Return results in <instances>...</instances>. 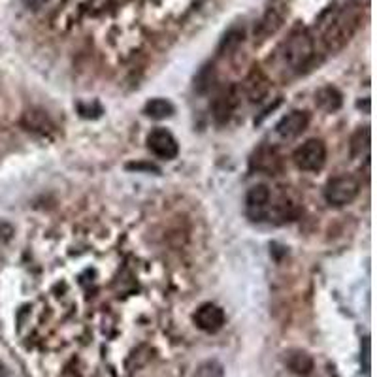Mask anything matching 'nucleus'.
Instances as JSON below:
<instances>
[{
  "instance_id": "obj_17",
  "label": "nucleus",
  "mask_w": 377,
  "mask_h": 377,
  "mask_svg": "<svg viewBox=\"0 0 377 377\" xmlns=\"http://www.w3.org/2000/svg\"><path fill=\"white\" fill-rule=\"evenodd\" d=\"M194 377H223V368L217 362H204L198 366Z\"/></svg>"
},
{
  "instance_id": "obj_10",
  "label": "nucleus",
  "mask_w": 377,
  "mask_h": 377,
  "mask_svg": "<svg viewBox=\"0 0 377 377\" xmlns=\"http://www.w3.org/2000/svg\"><path fill=\"white\" fill-rule=\"evenodd\" d=\"M245 204H248L249 216L253 217L255 221H260L264 208L270 204V188L266 185H255V187H251L248 196H245Z\"/></svg>"
},
{
  "instance_id": "obj_4",
  "label": "nucleus",
  "mask_w": 377,
  "mask_h": 377,
  "mask_svg": "<svg viewBox=\"0 0 377 377\" xmlns=\"http://www.w3.org/2000/svg\"><path fill=\"white\" fill-rule=\"evenodd\" d=\"M292 161L297 164L300 170L304 172H317L324 166L326 162V146H324L323 140H317V138H312L307 140L306 144H302L294 155H292Z\"/></svg>"
},
{
  "instance_id": "obj_14",
  "label": "nucleus",
  "mask_w": 377,
  "mask_h": 377,
  "mask_svg": "<svg viewBox=\"0 0 377 377\" xmlns=\"http://www.w3.org/2000/svg\"><path fill=\"white\" fill-rule=\"evenodd\" d=\"M146 115L151 119H156V121H161V119L170 117L174 113V104L170 100H164V98H153L149 102L146 104Z\"/></svg>"
},
{
  "instance_id": "obj_9",
  "label": "nucleus",
  "mask_w": 377,
  "mask_h": 377,
  "mask_svg": "<svg viewBox=\"0 0 377 377\" xmlns=\"http://www.w3.org/2000/svg\"><path fill=\"white\" fill-rule=\"evenodd\" d=\"M243 91H245V97L251 100V102H260L270 91V80L264 75V72L253 70L248 75V80L243 83Z\"/></svg>"
},
{
  "instance_id": "obj_2",
  "label": "nucleus",
  "mask_w": 377,
  "mask_h": 377,
  "mask_svg": "<svg viewBox=\"0 0 377 377\" xmlns=\"http://www.w3.org/2000/svg\"><path fill=\"white\" fill-rule=\"evenodd\" d=\"M313 57V42L306 33L292 34L283 46L281 59L283 65L289 66L291 70H300L307 65V60Z\"/></svg>"
},
{
  "instance_id": "obj_5",
  "label": "nucleus",
  "mask_w": 377,
  "mask_h": 377,
  "mask_svg": "<svg viewBox=\"0 0 377 377\" xmlns=\"http://www.w3.org/2000/svg\"><path fill=\"white\" fill-rule=\"evenodd\" d=\"M147 147H149L153 155H156L159 159H164V161H172L179 153L178 140L166 129L151 130L149 136H147Z\"/></svg>"
},
{
  "instance_id": "obj_20",
  "label": "nucleus",
  "mask_w": 377,
  "mask_h": 377,
  "mask_svg": "<svg viewBox=\"0 0 377 377\" xmlns=\"http://www.w3.org/2000/svg\"><path fill=\"white\" fill-rule=\"evenodd\" d=\"M0 377H8V372L4 370V366H0Z\"/></svg>"
},
{
  "instance_id": "obj_18",
  "label": "nucleus",
  "mask_w": 377,
  "mask_h": 377,
  "mask_svg": "<svg viewBox=\"0 0 377 377\" xmlns=\"http://www.w3.org/2000/svg\"><path fill=\"white\" fill-rule=\"evenodd\" d=\"M356 136H359L361 140L359 142L353 140V146H351V149H353V155H359V153H362V147H364V149H368V146H370V130L361 129L359 132H356Z\"/></svg>"
},
{
  "instance_id": "obj_13",
  "label": "nucleus",
  "mask_w": 377,
  "mask_h": 377,
  "mask_svg": "<svg viewBox=\"0 0 377 377\" xmlns=\"http://www.w3.org/2000/svg\"><path fill=\"white\" fill-rule=\"evenodd\" d=\"M287 366L291 368L292 373L307 377L313 370V359L304 351H292V353L287 355Z\"/></svg>"
},
{
  "instance_id": "obj_12",
  "label": "nucleus",
  "mask_w": 377,
  "mask_h": 377,
  "mask_svg": "<svg viewBox=\"0 0 377 377\" xmlns=\"http://www.w3.org/2000/svg\"><path fill=\"white\" fill-rule=\"evenodd\" d=\"M315 102L321 110L332 113L341 108V92L336 87H323L315 95Z\"/></svg>"
},
{
  "instance_id": "obj_11",
  "label": "nucleus",
  "mask_w": 377,
  "mask_h": 377,
  "mask_svg": "<svg viewBox=\"0 0 377 377\" xmlns=\"http://www.w3.org/2000/svg\"><path fill=\"white\" fill-rule=\"evenodd\" d=\"M21 124L31 132H40V134H49L55 129L53 121L42 110H28L23 113Z\"/></svg>"
},
{
  "instance_id": "obj_7",
  "label": "nucleus",
  "mask_w": 377,
  "mask_h": 377,
  "mask_svg": "<svg viewBox=\"0 0 377 377\" xmlns=\"http://www.w3.org/2000/svg\"><path fill=\"white\" fill-rule=\"evenodd\" d=\"M307 124H309V115L306 112L297 110V112L285 115L280 123L275 124V132L283 140H294L307 129Z\"/></svg>"
},
{
  "instance_id": "obj_3",
  "label": "nucleus",
  "mask_w": 377,
  "mask_h": 377,
  "mask_svg": "<svg viewBox=\"0 0 377 377\" xmlns=\"http://www.w3.org/2000/svg\"><path fill=\"white\" fill-rule=\"evenodd\" d=\"M361 184L359 179L353 176H338V178L330 179L324 188V198L330 206L341 208V206L351 204L353 200L359 196Z\"/></svg>"
},
{
  "instance_id": "obj_1",
  "label": "nucleus",
  "mask_w": 377,
  "mask_h": 377,
  "mask_svg": "<svg viewBox=\"0 0 377 377\" xmlns=\"http://www.w3.org/2000/svg\"><path fill=\"white\" fill-rule=\"evenodd\" d=\"M359 19L353 16L351 11H341L336 17H332V21L329 23V27L324 31V46L329 51H339L345 43L349 42L351 36L355 34Z\"/></svg>"
},
{
  "instance_id": "obj_8",
  "label": "nucleus",
  "mask_w": 377,
  "mask_h": 377,
  "mask_svg": "<svg viewBox=\"0 0 377 377\" xmlns=\"http://www.w3.org/2000/svg\"><path fill=\"white\" fill-rule=\"evenodd\" d=\"M238 104H240V91H238V87H228L213 102V117L219 123H225V121L230 119L232 112L238 108Z\"/></svg>"
},
{
  "instance_id": "obj_16",
  "label": "nucleus",
  "mask_w": 377,
  "mask_h": 377,
  "mask_svg": "<svg viewBox=\"0 0 377 377\" xmlns=\"http://www.w3.org/2000/svg\"><path fill=\"white\" fill-rule=\"evenodd\" d=\"M213 85V66H204L200 74L196 75V83H194V89L198 92H206L210 87Z\"/></svg>"
},
{
  "instance_id": "obj_19",
  "label": "nucleus",
  "mask_w": 377,
  "mask_h": 377,
  "mask_svg": "<svg viewBox=\"0 0 377 377\" xmlns=\"http://www.w3.org/2000/svg\"><path fill=\"white\" fill-rule=\"evenodd\" d=\"M48 0H23V4L27 6L28 10H40Z\"/></svg>"
},
{
  "instance_id": "obj_6",
  "label": "nucleus",
  "mask_w": 377,
  "mask_h": 377,
  "mask_svg": "<svg viewBox=\"0 0 377 377\" xmlns=\"http://www.w3.org/2000/svg\"><path fill=\"white\" fill-rule=\"evenodd\" d=\"M194 324L204 332H217L225 324V312L216 304H202L194 313Z\"/></svg>"
},
{
  "instance_id": "obj_15",
  "label": "nucleus",
  "mask_w": 377,
  "mask_h": 377,
  "mask_svg": "<svg viewBox=\"0 0 377 377\" xmlns=\"http://www.w3.org/2000/svg\"><path fill=\"white\" fill-rule=\"evenodd\" d=\"M281 19H283V17L277 16L275 11H268V16L264 17V21L260 23L259 33L262 34V36H268V34H274L275 31L280 28Z\"/></svg>"
}]
</instances>
